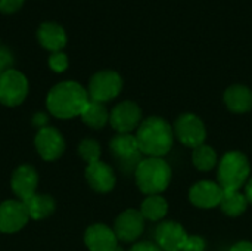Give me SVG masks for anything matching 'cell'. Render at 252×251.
Returning a JSON list of instances; mask_svg holds the SVG:
<instances>
[{"label": "cell", "instance_id": "6da1fadb", "mask_svg": "<svg viewBox=\"0 0 252 251\" xmlns=\"http://www.w3.org/2000/svg\"><path fill=\"white\" fill-rule=\"evenodd\" d=\"M90 98L87 90L75 81H62L53 86L47 95V109L61 120L81 115Z\"/></svg>", "mask_w": 252, "mask_h": 251}, {"label": "cell", "instance_id": "7a4b0ae2", "mask_svg": "<svg viewBox=\"0 0 252 251\" xmlns=\"http://www.w3.org/2000/svg\"><path fill=\"white\" fill-rule=\"evenodd\" d=\"M136 139L142 154L162 158L173 146V129L161 117H149L140 123Z\"/></svg>", "mask_w": 252, "mask_h": 251}, {"label": "cell", "instance_id": "3957f363", "mask_svg": "<svg viewBox=\"0 0 252 251\" xmlns=\"http://www.w3.org/2000/svg\"><path fill=\"white\" fill-rule=\"evenodd\" d=\"M171 180L168 163L158 157H148L136 166V183L146 195H159Z\"/></svg>", "mask_w": 252, "mask_h": 251}, {"label": "cell", "instance_id": "277c9868", "mask_svg": "<svg viewBox=\"0 0 252 251\" xmlns=\"http://www.w3.org/2000/svg\"><path fill=\"white\" fill-rule=\"evenodd\" d=\"M250 173V161L242 152H227L219 164V185L223 191H239L248 182Z\"/></svg>", "mask_w": 252, "mask_h": 251}, {"label": "cell", "instance_id": "5b68a950", "mask_svg": "<svg viewBox=\"0 0 252 251\" xmlns=\"http://www.w3.org/2000/svg\"><path fill=\"white\" fill-rule=\"evenodd\" d=\"M123 87V80L115 71H99L89 83V98L96 102H108L118 96Z\"/></svg>", "mask_w": 252, "mask_h": 251}, {"label": "cell", "instance_id": "8992f818", "mask_svg": "<svg viewBox=\"0 0 252 251\" xmlns=\"http://www.w3.org/2000/svg\"><path fill=\"white\" fill-rule=\"evenodd\" d=\"M28 93L25 75L16 70H9L0 75V102L7 107H16L24 102Z\"/></svg>", "mask_w": 252, "mask_h": 251}, {"label": "cell", "instance_id": "52a82bcc", "mask_svg": "<svg viewBox=\"0 0 252 251\" xmlns=\"http://www.w3.org/2000/svg\"><path fill=\"white\" fill-rule=\"evenodd\" d=\"M174 133L179 141L190 148H198L204 145L207 138V130L202 120L195 114H183L174 123Z\"/></svg>", "mask_w": 252, "mask_h": 251}, {"label": "cell", "instance_id": "ba28073f", "mask_svg": "<svg viewBox=\"0 0 252 251\" xmlns=\"http://www.w3.org/2000/svg\"><path fill=\"white\" fill-rule=\"evenodd\" d=\"M109 123L118 133H130L142 123V111L137 104L124 101L109 114Z\"/></svg>", "mask_w": 252, "mask_h": 251}, {"label": "cell", "instance_id": "9c48e42d", "mask_svg": "<svg viewBox=\"0 0 252 251\" xmlns=\"http://www.w3.org/2000/svg\"><path fill=\"white\" fill-rule=\"evenodd\" d=\"M28 220L30 215L22 201L7 200L0 204V232H18L27 225Z\"/></svg>", "mask_w": 252, "mask_h": 251}, {"label": "cell", "instance_id": "30bf717a", "mask_svg": "<svg viewBox=\"0 0 252 251\" xmlns=\"http://www.w3.org/2000/svg\"><path fill=\"white\" fill-rule=\"evenodd\" d=\"M34 143L38 154L46 161H53L59 158L65 151V139L53 127H41L35 135Z\"/></svg>", "mask_w": 252, "mask_h": 251}, {"label": "cell", "instance_id": "8fae6325", "mask_svg": "<svg viewBox=\"0 0 252 251\" xmlns=\"http://www.w3.org/2000/svg\"><path fill=\"white\" fill-rule=\"evenodd\" d=\"M143 228H145V217L142 216V213L130 209L123 212L117 217L114 225V232L118 240L130 243L142 235Z\"/></svg>", "mask_w": 252, "mask_h": 251}, {"label": "cell", "instance_id": "7c38bea8", "mask_svg": "<svg viewBox=\"0 0 252 251\" xmlns=\"http://www.w3.org/2000/svg\"><path fill=\"white\" fill-rule=\"evenodd\" d=\"M223 188L210 180H202L193 185L189 191V200L193 206L201 209H213L220 206L223 198Z\"/></svg>", "mask_w": 252, "mask_h": 251}, {"label": "cell", "instance_id": "4fadbf2b", "mask_svg": "<svg viewBox=\"0 0 252 251\" xmlns=\"http://www.w3.org/2000/svg\"><path fill=\"white\" fill-rule=\"evenodd\" d=\"M188 237L182 225L176 222H164L155 231L157 246L164 251H182Z\"/></svg>", "mask_w": 252, "mask_h": 251}, {"label": "cell", "instance_id": "5bb4252c", "mask_svg": "<svg viewBox=\"0 0 252 251\" xmlns=\"http://www.w3.org/2000/svg\"><path fill=\"white\" fill-rule=\"evenodd\" d=\"M84 243L90 251H115L118 247V238L114 229L102 223L87 228Z\"/></svg>", "mask_w": 252, "mask_h": 251}, {"label": "cell", "instance_id": "9a60e30c", "mask_svg": "<svg viewBox=\"0 0 252 251\" xmlns=\"http://www.w3.org/2000/svg\"><path fill=\"white\" fill-rule=\"evenodd\" d=\"M38 183V175L31 166H19L12 175V191L24 203L25 200L35 195Z\"/></svg>", "mask_w": 252, "mask_h": 251}, {"label": "cell", "instance_id": "2e32d148", "mask_svg": "<svg viewBox=\"0 0 252 251\" xmlns=\"http://www.w3.org/2000/svg\"><path fill=\"white\" fill-rule=\"evenodd\" d=\"M86 179L89 185L97 192H109L115 186V173L103 161H96L87 166Z\"/></svg>", "mask_w": 252, "mask_h": 251}, {"label": "cell", "instance_id": "e0dca14e", "mask_svg": "<svg viewBox=\"0 0 252 251\" xmlns=\"http://www.w3.org/2000/svg\"><path fill=\"white\" fill-rule=\"evenodd\" d=\"M109 148L112 154L123 163H131L140 157V148L136 139V135L131 133H118L111 139Z\"/></svg>", "mask_w": 252, "mask_h": 251}, {"label": "cell", "instance_id": "ac0fdd59", "mask_svg": "<svg viewBox=\"0 0 252 251\" xmlns=\"http://www.w3.org/2000/svg\"><path fill=\"white\" fill-rule=\"evenodd\" d=\"M37 37L40 44L50 50V52H61V49L65 47L66 44V34L65 30L55 24V22H44L40 25L38 31H37Z\"/></svg>", "mask_w": 252, "mask_h": 251}, {"label": "cell", "instance_id": "d6986e66", "mask_svg": "<svg viewBox=\"0 0 252 251\" xmlns=\"http://www.w3.org/2000/svg\"><path fill=\"white\" fill-rule=\"evenodd\" d=\"M224 102L227 108L233 112H248L252 108V92L242 84L230 86L224 92Z\"/></svg>", "mask_w": 252, "mask_h": 251}, {"label": "cell", "instance_id": "ffe728a7", "mask_svg": "<svg viewBox=\"0 0 252 251\" xmlns=\"http://www.w3.org/2000/svg\"><path fill=\"white\" fill-rule=\"evenodd\" d=\"M27 210H28V215H30V219H34V220H41V219H46L49 217L53 212H55V200L50 197V195H32L31 198L25 200L24 201Z\"/></svg>", "mask_w": 252, "mask_h": 251}, {"label": "cell", "instance_id": "44dd1931", "mask_svg": "<svg viewBox=\"0 0 252 251\" xmlns=\"http://www.w3.org/2000/svg\"><path fill=\"white\" fill-rule=\"evenodd\" d=\"M81 120L92 129H102L109 121V112L102 102L89 101L84 111L81 112Z\"/></svg>", "mask_w": 252, "mask_h": 251}, {"label": "cell", "instance_id": "7402d4cb", "mask_svg": "<svg viewBox=\"0 0 252 251\" xmlns=\"http://www.w3.org/2000/svg\"><path fill=\"white\" fill-rule=\"evenodd\" d=\"M220 207L227 216L236 217V216H241L247 210L248 200L245 194H241L239 191H224Z\"/></svg>", "mask_w": 252, "mask_h": 251}, {"label": "cell", "instance_id": "603a6c76", "mask_svg": "<svg viewBox=\"0 0 252 251\" xmlns=\"http://www.w3.org/2000/svg\"><path fill=\"white\" fill-rule=\"evenodd\" d=\"M167 212H168V204L165 198H162L161 195H149L142 203V209H140L142 216L151 222L161 220L162 217H165Z\"/></svg>", "mask_w": 252, "mask_h": 251}, {"label": "cell", "instance_id": "cb8c5ba5", "mask_svg": "<svg viewBox=\"0 0 252 251\" xmlns=\"http://www.w3.org/2000/svg\"><path fill=\"white\" fill-rule=\"evenodd\" d=\"M192 161L198 170L208 172L217 164V154L211 146L204 143V145H199L198 148L193 149Z\"/></svg>", "mask_w": 252, "mask_h": 251}, {"label": "cell", "instance_id": "d4e9b609", "mask_svg": "<svg viewBox=\"0 0 252 251\" xmlns=\"http://www.w3.org/2000/svg\"><path fill=\"white\" fill-rule=\"evenodd\" d=\"M100 145L94 139H84L78 146V154L87 164L100 161Z\"/></svg>", "mask_w": 252, "mask_h": 251}, {"label": "cell", "instance_id": "484cf974", "mask_svg": "<svg viewBox=\"0 0 252 251\" xmlns=\"http://www.w3.org/2000/svg\"><path fill=\"white\" fill-rule=\"evenodd\" d=\"M49 65H50V68H52L53 71L62 72V71H65V70L68 68V58H66V55L62 53V52H55V53H52L50 58H49Z\"/></svg>", "mask_w": 252, "mask_h": 251}, {"label": "cell", "instance_id": "4316f807", "mask_svg": "<svg viewBox=\"0 0 252 251\" xmlns=\"http://www.w3.org/2000/svg\"><path fill=\"white\" fill-rule=\"evenodd\" d=\"M13 65V55L7 47H0V75L6 71L12 70Z\"/></svg>", "mask_w": 252, "mask_h": 251}, {"label": "cell", "instance_id": "83f0119b", "mask_svg": "<svg viewBox=\"0 0 252 251\" xmlns=\"http://www.w3.org/2000/svg\"><path fill=\"white\" fill-rule=\"evenodd\" d=\"M182 251H205V241L198 235H189Z\"/></svg>", "mask_w": 252, "mask_h": 251}, {"label": "cell", "instance_id": "f1b7e54d", "mask_svg": "<svg viewBox=\"0 0 252 251\" xmlns=\"http://www.w3.org/2000/svg\"><path fill=\"white\" fill-rule=\"evenodd\" d=\"M22 4H24V0H0V12L13 13L19 10Z\"/></svg>", "mask_w": 252, "mask_h": 251}, {"label": "cell", "instance_id": "f546056e", "mask_svg": "<svg viewBox=\"0 0 252 251\" xmlns=\"http://www.w3.org/2000/svg\"><path fill=\"white\" fill-rule=\"evenodd\" d=\"M130 251H161V249L157 244H152L149 241H143V243H137Z\"/></svg>", "mask_w": 252, "mask_h": 251}, {"label": "cell", "instance_id": "4dcf8cb0", "mask_svg": "<svg viewBox=\"0 0 252 251\" xmlns=\"http://www.w3.org/2000/svg\"><path fill=\"white\" fill-rule=\"evenodd\" d=\"M229 251H252V243L248 241H241L238 244H235Z\"/></svg>", "mask_w": 252, "mask_h": 251}, {"label": "cell", "instance_id": "1f68e13d", "mask_svg": "<svg viewBox=\"0 0 252 251\" xmlns=\"http://www.w3.org/2000/svg\"><path fill=\"white\" fill-rule=\"evenodd\" d=\"M245 197L248 200V203L252 204V176H250L248 182H247V186H245Z\"/></svg>", "mask_w": 252, "mask_h": 251}, {"label": "cell", "instance_id": "d6a6232c", "mask_svg": "<svg viewBox=\"0 0 252 251\" xmlns=\"http://www.w3.org/2000/svg\"><path fill=\"white\" fill-rule=\"evenodd\" d=\"M34 120H35L34 124H41L43 127H46L44 124L47 123V117H46L44 114H37V115L34 117Z\"/></svg>", "mask_w": 252, "mask_h": 251}]
</instances>
